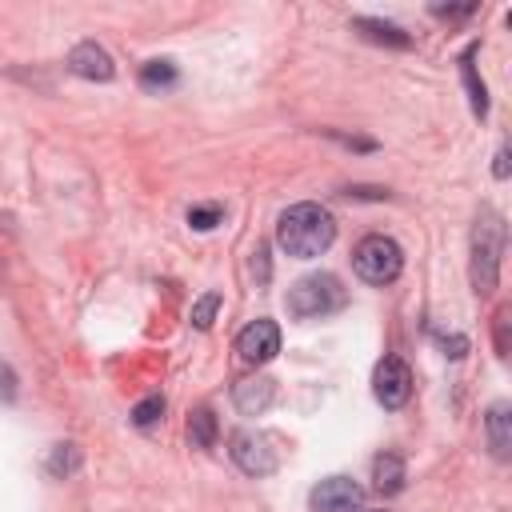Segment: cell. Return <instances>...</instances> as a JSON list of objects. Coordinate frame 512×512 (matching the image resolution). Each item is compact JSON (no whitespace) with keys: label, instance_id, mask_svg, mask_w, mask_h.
<instances>
[{"label":"cell","instance_id":"6da1fadb","mask_svg":"<svg viewBox=\"0 0 512 512\" xmlns=\"http://www.w3.org/2000/svg\"><path fill=\"white\" fill-rule=\"evenodd\" d=\"M332 240H336V220L328 208H320L312 200L284 208L276 220V244L296 260H312V256L328 252Z\"/></svg>","mask_w":512,"mask_h":512},{"label":"cell","instance_id":"7a4b0ae2","mask_svg":"<svg viewBox=\"0 0 512 512\" xmlns=\"http://www.w3.org/2000/svg\"><path fill=\"white\" fill-rule=\"evenodd\" d=\"M500 252H504V220L496 208H480L472 228V288L488 296L500 280Z\"/></svg>","mask_w":512,"mask_h":512},{"label":"cell","instance_id":"3957f363","mask_svg":"<svg viewBox=\"0 0 512 512\" xmlns=\"http://www.w3.org/2000/svg\"><path fill=\"white\" fill-rule=\"evenodd\" d=\"M284 304L296 320H320V316H332L336 308H344V288L332 272H308L288 288Z\"/></svg>","mask_w":512,"mask_h":512},{"label":"cell","instance_id":"277c9868","mask_svg":"<svg viewBox=\"0 0 512 512\" xmlns=\"http://www.w3.org/2000/svg\"><path fill=\"white\" fill-rule=\"evenodd\" d=\"M352 268H356V276H360L364 284L384 288V284H392V280L400 276L404 252H400V244H396L392 236L372 232V236H364V240L352 248Z\"/></svg>","mask_w":512,"mask_h":512},{"label":"cell","instance_id":"5b68a950","mask_svg":"<svg viewBox=\"0 0 512 512\" xmlns=\"http://www.w3.org/2000/svg\"><path fill=\"white\" fill-rule=\"evenodd\" d=\"M232 464L244 472V476H272L276 468H280V448H276V436H268V432H236L232 436Z\"/></svg>","mask_w":512,"mask_h":512},{"label":"cell","instance_id":"8992f818","mask_svg":"<svg viewBox=\"0 0 512 512\" xmlns=\"http://www.w3.org/2000/svg\"><path fill=\"white\" fill-rule=\"evenodd\" d=\"M312 512H360L364 508V488L352 476H324L308 492Z\"/></svg>","mask_w":512,"mask_h":512},{"label":"cell","instance_id":"52a82bcc","mask_svg":"<svg viewBox=\"0 0 512 512\" xmlns=\"http://www.w3.org/2000/svg\"><path fill=\"white\" fill-rule=\"evenodd\" d=\"M372 396L384 404V408H404L408 396H412V372L400 356H384L372 372Z\"/></svg>","mask_w":512,"mask_h":512},{"label":"cell","instance_id":"ba28073f","mask_svg":"<svg viewBox=\"0 0 512 512\" xmlns=\"http://www.w3.org/2000/svg\"><path fill=\"white\" fill-rule=\"evenodd\" d=\"M236 352H240L244 364H268V360L280 352V328H276V320H268V316L252 320V324L236 336Z\"/></svg>","mask_w":512,"mask_h":512},{"label":"cell","instance_id":"9c48e42d","mask_svg":"<svg viewBox=\"0 0 512 512\" xmlns=\"http://www.w3.org/2000/svg\"><path fill=\"white\" fill-rule=\"evenodd\" d=\"M68 68L80 76V80H112L116 76V64L108 56V48H100L96 40H80L72 52H68Z\"/></svg>","mask_w":512,"mask_h":512},{"label":"cell","instance_id":"30bf717a","mask_svg":"<svg viewBox=\"0 0 512 512\" xmlns=\"http://www.w3.org/2000/svg\"><path fill=\"white\" fill-rule=\"evenodd\" d=\"M272 400H276V384L268 376H252V380H240L232 388V404L240 416H260V412H268Z\"/></svg>","mask_w":512,"mask_h":512},{"label":"cell","instance_id":"8fae6325","mask_svg":"<svg viewBox=\"0 0 512 512\" xmlns=\"http://www.w3.org/2000/svg\"><path fill=\"white\" fill-rule=\"evenodd\" d=\"M484 436H488V448H492L496 460H508V456H512V408H508L504 400L488 408V416H484Z\"/></svg>","mask_w":512,"mask_h":512},{"label":"cell","instance_id":"7c38bea8","mask_svg":"<svg viewBox=\"0 0 512 512\" xmlns=\"http://www.w3.org/2000/svg\"><path fill=\"white\" fill-rule=\"evenodd\" d=\"M352 32H360L364 40H372V44H384V48H412V36H408L400 24H388V20L356 16V20H352Z\"/></svg>","mask_w":512,"mask_h":512},{"label":"cell","instance_id":"4fadbf2b","mask_svg":"<svg viewBox=\"0 0 512 512\" xmlns=\"http://www.w3.org/2000/svg\"><path fill=\"white\" fill-rule=\"evenodd\" d=\"M404 480H408V468H404V460L396 452H380L372 460V484H376L380 496H396L404 488Z\"/></svg>","mask_w":512,"mask_h":512},{"label":"cell","instance_id":"5bb4252c","mask_svg":"<svg viewBox=\"0 0 512 512\" xmlns=\"http://www.w3.org/2000/svg\"><path fill=\"white\" fill-rule=\"evenodd\" d=\"M476 52H480V44H468L464 48V56H460V76H464V84H468V100H472V112L484 120L488 116V88H484V80L476 76Z\"/></svg>","mask_w":512,"mask_h":512},{"label":"cell","instance_id":"9a60e30c","mask_svg":"<svg viewBox=\"0 0 512 512\" xmlns=\"http://www.w3.org/2000/svg\"><path fill=\"white\" fill-rule=\"evenodd\" d=\"M188 444L192 448H212L216 444V412L212 408H196L188 416Z\"/></svg>","mask_w":512,"mask_h":512},{"label":"cell","instance_id":"2e32d148","mask_svg":"<svg viewBox=\"0 0 512 512\" xmlns=\"http://www.w3.org/2000/svg\"><path fill=\"white\" fill-rule=\"evenodd\" d=\"M176 84V64L172 60H148L140 68V88L156 92V88H172Z\"/></svg>","mask_w":512,"mask_h":512},{"label":"cell","instance_id":"e0dca14e","mask_svg":"<svg viewBox=\"0 0 512 512\" xmlns=\"http://www.w3.org/2000/svg\"><path fill=\"white\" fill-rule=\"evenodd\" d=\"M48 472H52L56 480L80 472V448H76V444H56L52 456H48Z\"/></svg>","mask_w":512,"mask_h":512},{"label":"cell","instance_id":"ac0fdd59","mask_svg":"<svg viewBox=\"0 0 512 512\" xmlns=\"http://www.w3.org/2000/svg\"><path fill=\"white\" fill-rule=\"evenodd\" d=\"M216 312H220V292H204L196 304H192V328H212V320H216Z\"/></svg>","mask_w":512,"mask_h":512},{"label":"cell","instance_id":"d6986e66","mask_svg":"<svg viewBox=\"0 0 512 512\" xmlns=\"http://www.w3.org/2000/svg\"><path fill=\"white\" fill-rule=\"evenodd\" d=\"M160 416H164V396H144V400L132 408V424H136V428H152Z\"/></svg>","mask_w":512,"mask_h":512},{"label":"cell","instance_id":"ffe728a7","mask_svg":"<svg viewBox=\"0 0 512 512\" xmlns=\"http://www.w3.org/2000/svg\"><path fill=\"white\" fill-rule=\"evenodd\" d=\"M224 220V208L220 204H196V208H188V224L196 228V232H208V228H216Z\"/></svg>","mask_w":512,"mask_h":512},{"label":"cell","instance_id":"44dd1931","mask_svg":"<svg viewBox=\"0 0 512 512\" xmlns=\"http://www.w3.org/2000/svg\"><path fill=\"white\" fill-rule=\"evenodd\" d=\"M436 344H440L444 356H452V360H460V356L468 352V340H464V336H444V332H436Z\"/></svg>","mask_w":512,"mask_h":512},{"label":"cell","instance_id":"7402d4cb","mask_svg":"<svg viewBox=\"0 0 512 512\" xmlns=\"http://www.w3.org/2000/svg\"><path fill=\"white\" fill-rule=\"evenodd\" d=\"M476 12V4H460V8H452V4H432V16H440V20H464V16H472Z\"/></svg>","mask_w":512,"mask_h":512},{"label":"cell","instance_id":"603a6c76","mask_svg":"<svg viewBox=\"0 0 512 512\" xmlns=\"http://www.w3.org/2000/svg\"><path fill=\"white\" fill-rule=\"evenodd\" d=\"M504 328H508V308H496V348H500V356H508V336H504Z\"/></svg>","mask_w":512,"mask_h":512},{"label":"cell","instance_id":"cb8c5ba5","mask_svg":"<svg viewBox=\"0 0 512 512\" xmlns=\"http://www.w3.org/2000/svg\"><path fill=\"white\" fill-rule=\"evenodd\" d=\"M492 172H496V180H504V176H508V148H500V152H496V168H492Z\"/></svg>","mask_w":512,"mask_h":512},{"label":"cell","instance_id":"d4e9b609","mask_svg":"<svg viewBox=\"0 0 512 512\" xmlns=\"http://www.w3.org/2000/svg\"><path fill=\"white\" fill-rule=\"evenodd\" d=\"M360 512H368V508H360ZM376 512H384V508H376Z\"/></svg>","mask_w":512,"mask_h":512}]
</instances>
